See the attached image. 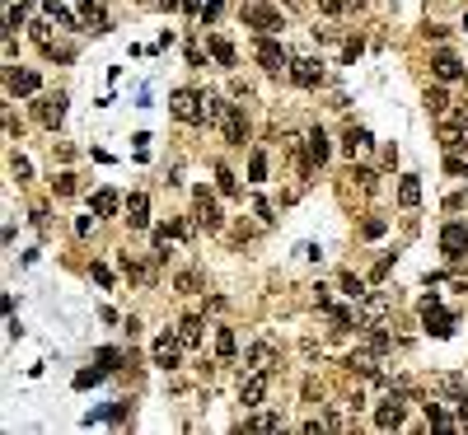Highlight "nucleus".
<instances>
[{"label":"nucleus","mask_w":468,"mask_h":435,"mask_svg":"<svg viewBox=\"0 0 468 435\" xmlns=\"http://www.w3.org/2000/svg\"><path fill=\"white\" fill-rule=\"evenodd\" d=\"M253 426H258V431H281V417L277 412H263V417H253Z\"/></svg>","instance_id":"obj_38"},{"label":"nucleus","mask_w":468,"mask_h":435,"mask_svg":"<svg viewBox=\"0 0 468 435\" xmlns=\"http://www.w3.org/2000/svg\"><path fill=\"white\" fill-rule=\"evenodd\" d=\"M66 117V94H47V98H38V122L43 126H61Z\"/></svg>","instance_id":"obj_11"},{"label":"nucleus","mask_w":468,"mask_h":435,"mask_svg":"<svg viewBox=\"0 0 468 435\" xmlns=\"http://www.w3.org/2000/svg\"><path fill=\"white\" fill-rule=\"evenodd\" d=\"M126 225H131V230H145V225H150V197H145V192H131V197H126Z\"/></svg>","instance_id":"obj_13"},{"label":"nucleus","mask_w":468,"mask_h":435,"mask_svg":"<svg viewBox=\"0 0 468 435\" xmlns=\"http://www.w3.org/2000/svg\"><path fill=\"white\" fill-rule=\"evenodd\" d=\"M94 281H98V286H112V272H108V267H98V263H94Z\"/></svg>","instance_id":"obj_47"},{"label":"nucleus","mask_w":468,"mask_h":435,"mask_svg":"<svg viewBox=\"0 0 468 435\" xmlns=\"http://www.w3.org/2000/svg\"><path fill=\"white\" fill-rule=\"evenodd\" d=\"M267 384H272V370H253L244 384H239V403L244 407H263L267 398Z\"/></svg>","instance_id":"obj_8"},{"label":"nucleus","mask_w":468,"mask_h":435,"mask_svg":"<svg viewBox=\"0 0 468 435\" xmlns=\"http://www.w3.org/2000/svg\"><path fill=\"white\" fill-rule=\"evenodd\" d=\"M426 108L436 112V117H445V112H450V94L445 89H426Z\"/></svg>","instance_id":"obj_27"},{"label":"nucleus","mask_w":468,"mask_h":435,"mask_svg":"<svg viewBox=\"0 0 468 435\" xmlns=\"http://www.w3.org/2000/svg\"><path fill=\"white\" fill-rule=\"evenodd\" d=\"M454 407H459V431H468V389L454 398Z\"/></svg>","instance_id":"obj_40"},{"label":"nucleus","mask_w":468,"mask_h":435,"mask_svg":"<svg viewBox=\"0 0 468 435\" xmlns=\"http://www.w3.org/2000/svg\"><path fill=\"white\" fill-rule=\"evenodd\" d=\"M384 230H389V225H384V216H365V220H360V234H365V239H379Z\"/></svg>","instance_id":"obj_31"},{"label":"nucleus","mask_w":468,"mask_h":435,"mask_svg":"<svg viewBox=\"0 0 468 435\" xmlns=\"http://www.w3.org/2000/svg\"><path fill=\"white\" fill-rule=\"evenodd\" d=\"M220 136L230 140V145H244V140H249V117L234 108V103L220 108Z\"/></svg>","instance_id":"obj_6"},{"label":"nucleus","mask_w":468,"mask_h":435,"mask_svg":"<svg viewBox=\"0 0 468 435\" xmlns=\"http://www.w3.org/2000/svg\"><path fill=\"white\" fill-rule=\"evenodd\" d=\"M440 126H468V103H459V108H450L445 117H440Z\"/></svg>","instance_id":"obj_35"},{"label":"nucleus","mask_w":468,"mask_h":435,"mask_svg":"<svg viewBox=\"0 0 468 435\" xmlns=\"http://www.w3.org/2000/svg\"><path fill=\"white\" fill-rule=\"evenodd\" d=\"M431 71H436V80H445V84H450V80L464 75V61H459L454 52H445V47H440L436 57H431Z\"/></svg>","instance_id":"obj_12"},{"label":"nucleus","mask_w":468,"mask_h":435,"mask_svg":"<svg viewBox=\"0 0 468 435\" xmlns=\"http://www.w3.org/2000/svg\"><path fill=\"white\" fill-rule=\"evenodd\" d=\"M291 80H295L300 89H319L323 84V66L314 61V57H291Z\"/></svg>","instance_id":"obj_7"},{"label":"nucleus","mask_w":468,"mask_h":435,"mask_svg":"<svg viewBox=\"0 0 468 435\" xmlns=\"http://www.w3.org/2000/svg\"><path fill=\"white\" fill-rule=\"evenodd\" d=\"M52 187H57L61 197H71V192H75V173H57V178H52Z\"/></svg>","instance_id":"obj_37"},{"label":"nucleus","mask_w":468,"mask_h":435,"mask_svg":"<svg viewBox=\"0 0 468 435\" xmlns=\"http://www.w3.org/2000/svg\"><path fill=\"white\" fill-rule=\"evenodd\" d=\"M202 318H197V314H187L183 323H178V337H183V346H202Z\"/></svg>","instance_id":"obj_23"},{"label":"nucleus","mask_w":468,"mask_h":435,"mask_svg":"<svg viewBox=\"0 0 468 435\" xmlns=\"http://www.w3.org/2000/svg\"><path fill=\"white\" fill-rule=\"evenodd\" d=\"M244 360H249L253 370H272V365H277V346L272 342H253L249 351H244Z\"/></svg>","instance_id":"obj_14"},{"label":"nucleus","mask_w":468,"mask_h":435,"mask_svg":"<svg viewBox=\"0 0 468 435\" xmlns=\"http://www.w3.org/2000/svg\"><path fill=\"white\" fill-rule=\"evenodd\" d=\"M216 356L220 360H234V356H239V337H234L230 327H216Z\"/></svg>","instance_id":"obj_24"},{"label":"nucleus","mask_w":468,"mask_h":435,"mask_svg":"<svg viewBox=\"0 0 468 435\" xmlns=\"http://www.w3.org/2000/svg\"><path fill=\"white\" fill-rule=\"evenodd\" d=\"M206 47H211L216 66H234V61H239V57H234V43H230V38H220V33H211V38H206Z\"/></svg>","instance_id":"obj_19"},{"label":"nucleus","mask_w":468,"mask_h":435,"mask_svg":"<svg viewBox=\"0 0 468 435\" xmlns=\"http://www.w3.org/2000/svg\"><path fill=\"white\" fill-rule=\"evenodd\" d=\"M103 374H108L103 365H94V370H80V374H75V389H89V384H98V379H103Z\"/></svg>","instance_id":"obj_36"},{"label":"nucleus","mask_w":468,"mask_h":435,"mask_svg":"<svg viewBox=\"0 0 468 435\" xmlns=\"http://www.w3.org/2000/svg\"><path fill=\"white\" fill-rule=\"evenodd\" d=\"M342 290H346L351 300H365V295H370V290H365V281H360V277H351V272L342 277Z\"/></svg>","instance_id":"obj_32"},{"label":"nucleus","mask_w":468,"mask_h":435,"mask_svg":"<svg viewBox=\"0 0 468 435\" xmlns=\"http://www.w3.org/2000/svg\"><path fill=\"white\" fill-rule=\"evenodd\" d=\"M216 187H220V192H225V197H234V192H239V183H234V173L225 169V164H220V169H216Z\"/></svg>","instance_id":"obj_33"},{"label":"nucleus","mask_w":468,"mask_h":435,"mask_svg":"<svg viewBox=\"0 0 468 435\" xmlns=\"http://www.w3.org/2000/svg\"><path fill=\"white\" fill-rule=\"evenodd\" d=\"M5 89L15 94H38V71H10V75H5Z\"/></svg>","instance_id":"obj_15"},{"label":"nucleus","mask_w":468,"mask_h":435,"mask_svg":"<svg viewBox=\"0 0 468 435\" xmlns=\"http://www.w3.org/2000/svg\"><path fill=\"white\" fill-rule=\"evenodd\" d=\"M454 281H464V286H468V253H464V258H454Z\"/></svg>","instance_id":"obj_45"},{"label":"nucleus","mask_w":468,"mask_h":435,"mask_svg":"<svg viewBox=\"0 0 468 435\" xmlns=\"http://www.w3.org/2000/svg\"><path fill=\"white\" fill-rule=\"evenodd\" d=\"M403 398H398V389L389 393V398H384V403L374 407V426H379V431H398V426H403Z\"/></svg>","instance_id":"obj_9"},{"label":"nucleus","mask_w":468,"mask_h":435,"mask_svg":"<svg viewBox=\"0 0 468 435\" xmlns=\"http://www.w3.org/2000/svg\"><path fill=\"white\" fill-rule=\"evenodd\" d=\"M197 220H202L206 230H220V225H225L220 206H216V202H206V192H197Z\"/></svg>","instance_id":"obj_20"},{"label":"nucleus","mask_w":468,"mask_h":435,"mask_svg":"<svg viewBox=\"0 0 468 435\" xmlns=\"http://www.w3.org/2000/svg\"><path fill=\"white\" fill-rule=\"evenodd\" d=\"M253 57L263 61V71H272V75H281V71H291V57H286V47L272 38V33H263L258 38V47H253Z\"/></svg>","instance_id":"obj_3"},{"label":"nucleus","mask_w":468,"mask_h":435,"mask_svg":"<svg viewBox=\"0 0 468 435\" xmlns=\"http://www.w3.org/2000/svg\"><path fill=\"white\" fill-rule=\"evenodd\" d=\"M360 52H365V43H360V38H356V43H346V47H342V57H346V61H356Z\"/></svg>","instance_id":"obj_46"},{"label":"nucleus","mask_w":468,"mask_h":435,"mask_svg":"<svg viewBox=\"0 0 468 435\" xmlns=\"http://www.w3.org/2000/svg\"><path fill=\"white\" fill-rule=\"evenodd\" d=\"M440 249H445V258H464L468 253V225H459V220L445 225V230H440Z\"/></svg>","instance_id":"obj_10"},{"label":"nucleus","mask_w":468,"mask_h":435,"mask_svg":"<svg viewBox=\"0 0 468 435\" xmlns=\"http://www.w3.org/2000/svg\"><path fill=\"white\" fill-rule=\"evenodd\" d=\"M169 112L178 117V122H206V94H197V89H173Z\"/></svg>","instance_id":"obj_2"},{"label":"nucleus","mask_w":468,"mask_h":435,"mask_svg":"<svg viewBox=\"0 0 468 435\" xmlns=\"http://www.w3.org/2000/svg\"><path fill=\"white\" fill-rule=\"evenodd\" d=\"M314 304H319V309H332V295H328V286H314Z\"/></svg>","instance_id":"obj_44"},{"label":"nucleus","mask_w":468,"mask_h":435,"mask_svg":"<svg viewBox=\"0 0 468 435\" xmlns=\"http://www.w3.org/2000/svg\"><path fill=\"white\" fill-rule=\"evenodd\" d=\"M421 318H426V332H436V337H450V332H454V314L440 309V295L421 300Z\"/></svg>","instance_id":"obj_4"},{"label":"nucleus","mask_w":468,"mask_h":435,"mask_svg":"<svg viewBox=\"0 0 468 435\" xmlns=\"http://www.w3.org/2000/svg\"><path fill=\"white\" fill-rule=\"evenodd\" d=\"M173 286L192 295V290H202V277H197V272H178V277H173Z\"/></svg>","instance_id":"obj_34"},{"label":"nucleus","mask_w":468,"mask_h":435,"mask_svg":"<svg viewBox=\"0 0 468 435\" xmlns=\"http://www.w3.org/2000/svg\"><path fill=\"white\" fill-rule=\"evenodd\" d=\"M365 145H370V131H365V126H346V136H342V155L356 159V150H365Z\"/></svg>","instance_id":"obj_22"},{"label":"nucleus","mask_w":468,"mask_h":435,"mask_svg":"<svg viewBox=\"0 0 468 435\" xmlns=\"http://www.w3.org/2000/svg\"><path fill=\"white\" fill-rule=\"evenodd\" d=\"M365 346H370V351H379V356H389L393 351V332L384 323H370V332H365Z\"/></svg>","instance_id":"obj_17"},{"label":"nucleus","mask_w":468,"mask_h":435,"mask_svg":"<svg viewBox=\"0 0 468 435\" xmlns=\"http://www.w3.org/2000/svg\"><path fill=\"white\" fill-rule=\"evenodd\" d=\"M94 360H98V365H103V370H117V360H122V351H112V346H98V351H94Z\"/></svg>","instance_id":"obj_30"},{"label":"nucleus","mask_w":468,"mask_h":435,"mask_svg":"<svg viewBox=\"0 0 468 435\" xmlns=\"http://www.w3.org/2000/svg\"><path fill=\"white\" fill-rule=\"evenodd\" d=\"M398 202H403V206H417V202H421V183H417V173H407L403 183H398Z\"/></svg>","instance_id":"obj_25"},{"label":"nucleus","mask_w":468,"mask_h":435,"mask_svg":"<svg viewBox=\"0 0 468 435\" xmlns=\"http://www.w3.org/2000/svg\"><path fill=\"white\" fill-rule=\"evenodd\" d=\"M47 19H57V24H75V15H71V10H61V5H57V0H52V5H47Z\"/></svg>","instance_id":"obj_39"},{"label":"nucleus","mask_w":468,"mask_h":435,"mask_svg":"<svg viewBox=\"0 0 468 435\" xmlns=\"http://www.w3.org/2000/svg\"><path fill=\"white\" fill-rule=\"evenodd\" d=\"M436 389L450 393V398H459V393H464V379H459V374H436Z\"/></svg>","instance_id":"obj_28"},{"label":"nucleus","mask_w":468,"mask_h":435,"mask_svg":"<svg viewBox=\"0 0 468 435\" xmlns=\"http://www.w3.org/2000/svg\"><path fill=\"white\" fill-rule=\"evenodd\" d=\"M239 15H244V24H249V29H258V33H277V29H286L281 10H277V5H267V0H249Z\"/></svg>","instance_id":"obj_1"},{"label":"nucleus","mask_w":468,"mask_h":435,"mask_svg":"<svg viewBox=\"0 0 468 435\" xmlns=\"http://www.w3.org/2000/svg\"><path fill=\"white\" fill-rule=\"evenodd\" d=\"M220 19V5H202V24H216Z\"/></svg>","instance_id":"obj_48"},{"label":"nucleus","mask_w":468,"mask_h":435,"mask_svg":"<svg viewBox=\"0 0 468 435\" xmlns=\"http://www.w3.org/2000/svg\"><path fill=\"white\" fill-rule=\"evenodd\" d=\"M328 150H332V145H328V136H323V126H314L309 136H305V155H309L314 164H323V159H328Z\"/></svg>","instance_id":"obj_18"},{"label":"nucleus","mask_w":468,"mask_h":435,"mask_svg":"<svg viewBox=\"0 0 468 435\" xmlns=\"http://www.w3.org/2000/svg\"><path fill=\"white\" fill-rule=\"evenodd\" d=\"M319 10H323V15H342V10H351V5H346V0H319Z\"/></svg>","instance_id":"obj_42"},{"label":"nucleus","mask_w":468,"mask_h":435,"mask_svg":"<svg viewBox=\"0 0 468 435\" xmlns=\"http://www.w3.org/2000/svg\"><path fill=\"white\" fill-rule=\"evenodd\" d=\"M150 356H155L159 370H178V360H183V337H178V332H159Z\"/></svg>","instance_id":"obj_5"},{"label":"nucleus","mask_w":468,"mask_h":435,"mask_svg":"<svg viewBox=\"0 0 468 435\" xmlns=\"http://www.w3.org/2000/svg\"><path fill=\"white\" fill-rule=\"evenodd\" d=\"M24 19H29V10H24V5H10V15H5V24H10V29H19Z\"/></svg>","instance_id":"obj_41"},{"label":"nucleus","mask_w":468,"mask_h":435,"mask_svg":"<svg viewBox=\"0 0 468 435\" xmlns=\"http://www.w3.org/2000/svg\"><path fill=\"white\" fill-rule=\"evenodd\" d=\"M80 19H85V24H94L98 33L108 29V10H103L98 0H80Z\"/></svg>","instance_id":"obj_21"},{"label":"nucleus","mask_w":468,"mask_h":435,"mask_svg":"<svg viewBox=\"0 0 468 435\" xmlns=\"http://www.w3.org/2000/svg\"><path fill=\"white\" fill-rule=\"evenodd\" d=\"M117 192H112V187H98V192H94V211H98V216H112V211H117Z\"/></svg>","instance_id":"obj_26"},{"label":"nucleus","mask_w":468,"mask_h":435,"mask_svg":"<svg viewBox=\"0 0 468 435\" xmlns=\"http://www.w3.org/2000/svg\"><path fill=\"white\" fill-rule=\"evenodd\" d=\"M10 169H15V178H19V183H24V178H29V173H33V164H29V159H24V155H15V164H10Z\"/></svg>","instance_id":"obj_43"},{"label":"nucleus","mask_w":468,"mask_h":435,"mask_svg":"<svg viewBox=\"0 0 468 435\" xmlns=\"http://www.w3.org/2000/svg\"><path fill=\"white\" fill-rule=\"evenodd\" d=\"M249 178H253V183H267V155H263V150H253V159H249Z\"/></svg>","instance_id":"obj_29"},{"label":"nucleus","mask_w":468,"mask_h":435,"mask_svg":"<svg viewBox=\"0 0 468 435\" xmlns=\"http://www.w3.org/2000/svg\"><path fill=\"white\" fill-rule=\"evenodd\" d=\"M384 309H389V295H384V290L365 295V304H360V323H365V327L379 323V318H384Z\"/></svg>","instance_id":"obj_16"}]
</instances>
